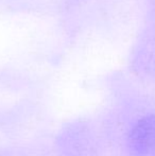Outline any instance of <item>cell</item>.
<instances>
[]
</instances>
